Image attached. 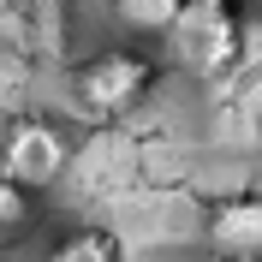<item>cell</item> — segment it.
Listing matches in <instances>:
<instances>
[{
    "label": "cell",
    "instance_id": "277c9868",
    "mask_svg": "<svg viewBox=\"0 0 262 262\" xmlns=\"http://www.w3.org/2000/svg\"><path fill=\"white\" fill-rule=\"evenodd\" d=\"M203 238L227 262H262V191H227L203 209Z\"/></svg>",
    "mask_w": 262,
    "mask_h": 262
},
{
    "label": "cell",
    "instance_id": "6da1fadb",
    "mask_svg": "<svg viewBox=\"0 0 262 262\" xmlns=\"http://www.w3.org/2000/svg\"><path fill=\"white\" fill-rule=\"evenodd\" d=\"M161 66L137 48H101L72 72V96H78V114L83 119H125L131 107H143V96L155 90Z\"/></svg>",
    "mask_w": 262,
    "mask_h": 262
},
{
    "label": "cell",
    "instance_id": "52a82bcc",
    "mask_svg": "<svg viewBox=\"0 0 262 262\" xmlns=\"http://www.w3.org/2000/svg\"><path fill=\"white\" fill-rule=\"evenodd\" d=\"M30 214H36V191H24V185H12L0 173V232L30 227Z\"/></svg>",
    "mask_w": 262,
    "mask_h": 262
},
{
    "label": "cell",
    "instance_id": "ba28073f",
    "mask_svg": "<svg viewBox=\"0 0 262 262\" xmlns=\"http://www.w3.org/2000/svg\"><path fill=\"white\" fill-rule=\"evenodd\" d=\"M191 6H232V0H191Z\"/></svg>",
    "mask_w": 262,
    "mask_h": 262
},
{
    "label": "cell",
    "instance_id": "7a4b0ae2",
    "mask_svg": "<svg viewBox=\"0 0 262 262\" xmlns=\"http://www.w3.org/2000/svg\"><path fill=\"white\" fill-rule=\"evenodd\" d=\"M167 36H173V48H179V66H191L196 78H227L232 66L245 60L238 6H191V0H185Z\"/></svg>",
    "mask_w": 262,
    "mask_h": 262
},
{
    "label": "cell",
    "instance_id": "5b68a950",
    "mask_svg": "<svg viewBox=\"0 0 262 262\" xmlns=\"http://www.w3.org/2000/svg\"><path fill=\"white\" fill-rule=\"evenodd\" d=\"M48 262H125V250L107 227H78L48 245Z\"/></svg>",
    "mask_w": 262,
    "mask_h": 262
},
{
    "label": "cell",
    "instance_id": "8992f818",
    "mask_svg": "<svg viewBox=\"0 0 262 262\" xmlns=\"http://www.w3.org/2000/svg\"><path fill=\"white\" fill-rule=\"evenodd\" d=\"M185 0H114V18H119V30L131 36H167L173 30V18H179Z\"/></svg>",
    "mask_w": 262,
    "mask_h": 262
},
{
    "label": "cell",
    "instance_id": "3957f363",
    "mask_svg": "<svg viewBox=\"0 0 262 262\" xmlns=\"http://www.w3.org/2000/svg\"><path fill=\"white\" fill-rule=\"evenodd\" d=\"M66 167H72V143H66V131L54 125L48 114H18L0 137V173L24 191H48V185L66 179Z\"/></svg>",
    "mask_w": 262,
    "mask_h": 262
}]
</instances>
